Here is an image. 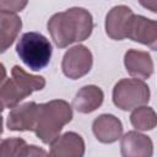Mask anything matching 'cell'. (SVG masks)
<instances>
[{"label":"cell","mask_w":157,"mask_h":157,"mask_svg":"<svg viewBox=\"0 0 157 157\" xmlns=\"http://www.w3.org/2000/svg\"><path fill=\"white\" fill-rule=\"evenodd\" d=\"M48 32L58 48L86 40L93 31V17L83 7H71L54 13L48 23Z\"/></svg>","instance_id":"1"},{"label":"cell","mask_w":157,"mask_h":157,"mask_svg":"<svg viewBox=\"0 0 157 157\" xmlns=\"http://www.w3.org/2000/svg\"><path fill=\"white\" fill-rule=\"evenodd\" d=\"M72 107L64 99H52L38 104L37 120L33 132L45 145H52L63 128L72 120Z\"/></svg>","instance_id":"2"},{"label":"cell","mask_w":157,"mask_h":157,"mask_svg":"<svg viewBox=\"0 0 157 157\" xmlns=\"http://www.w3.org/2000/svg\"><path fill=\"white\" fill-rule=\"evenodd\" d=\"M45 86V78L39 75H31L21 66L11 69V77L1 80L0 98L2 109L15 108L21 101L31 96L34 91H40Z\"/></svg>","instance_id":"3"},{"label":"cell","mask_w":157,"mask_h":157,"mask_svg":"<svg viewBox=\"0 0 157 157\" xmlns=\"http://www.w3.org/2000/svg\"><path fill=\"white\" fill-rule=\"evenodd\" d=\"M16 53L26 66L39 71L49 64L53 48L49 39L42 33L26 32L16 44Z\"/></svg>","instance_id":"4"},{"label":"cell","mask_w":157,"mask_h":157,"mask_svg":"<svg viewBox=\"0 0 157 157\" xmlns=\"http://www.w3.org/2000/svg\"><path fill=\"white\" fill-rule=\"evenodd\" d=\"M113 103L121 110H134L150 101V87L140 78H121L113 88Z\"/></svg>","instance_id":"5"},{"label":"cell","mask_w":157,"mask_h":157,"mask_svg":"<svg viewBox=\"0 0 157 157\" xmlns=\"http://www.w3.org/2000/svg\"><path fill=\"white\" fill-rule=\"evenodd\" d=\"M92 65L93 56L91 50L82 44H77L70 48L64 54L61 61V70L66 77L71 80H77L87 75L91 71Z\"/></svg>","instance_id":"6"},{"label":"cell","mask_w":157,"mask_h":157,"mask_svg":"<svg viewBox=\"0 0 157 157\" xmlns=\"http://www.w3.org/2000/svg\"><path fill=\"white\" fill-rule=\"evenodd\" d=\"M134 15L132 10L126 5H117L112 7L105 16L104 28L107 36L114 40L128 38Z\"/></svg>","instance_id":"7"},{"label":"cell","mask_w":157,"mask_h":157,"mask_svg":"<svg viewBox=\"0 0 157 157\" xmlns=\"http://www.w3.org/2000/svg\"><path fill=\"white\" fill-rule=\"evenodd\" d=\"M38 104L26 102L12 108L7 115L6 125L11 131H33L37 120Z\"/></svg>","instance_id":"8"},{"label":"cell","mask_w":157,"mask_h":157,"mask_svg":"<svg viewBox=\"0 0 157 157\" xmlns=\"http://www.w3.org/2000/svg\"><path fill=\"white\" fill-rule=\"evenodd\" d=\"M128 38L157 52V21L141 15H134Z\"/></svg>","instance_id":"9"},{"label":"cell","mask_w":157,"mask_h":157,"mask_svg":"<svg viewBox=\"0 0 157 157\" xmlns=\"http://www.w3.org/2000/svg\"><path fill=\"white\" fill-rule=\"evenodd\" d=\"M120 153L121 157H152L153 142L147 135L131 130L121 136Z\"/></svg>","instance_id":"10"},{"label":"cell","mask_w":157,"mask_h":157,"mask_svg":"<svg viewBox=\"0 0 157 157\" xmlns=\"http://www.w3.org/2000/svg\"><path fill=\"white\" fill-rule=\"evenodd\" d=\"M85 148L82 136L75 131H67L50 145L49 157H83Z\"/></svg>","instance_id":"11"},{"label":"cell","mask_w":157,"mask_h":157,"mask_svg":"<svg viewBox=\"0 0 157 157\" xmlns=\"http://www.w3.org/2000/svg\"><path fill=\"white\" fill-rule=\"evenodd\" d=\"M92 131L102 144H113L121 139L123 124L113 114H101L92 123Z\"/></svg>","instance_id":"12"},{"label":"cell","mask_w":157,"mask_h":157,"mask_svg":"<svg viewBox=\"0 0 157 157\" xmlns=\"http://www.w3.org/2000/svg\"><path fill=\"white\" fill-rule=\"evenodd\" d=\"M124 65L129 75L135 78L146 80L153 74V61L150 53L129 49L124 55Z\"/></svg>","instance_id":"13"},{"label":"cell","mask_w":157,"mask_h":157,"mask_svg":"<svg viewBox=\"0 0 157 157\" xmlns=\"http://www.w3.org/2000/svg\"><path fill=\"white\" fill-rule=\"evenodd\" d=\"M104 93L101 87L96 85L83 86L77 91L72 101V107L82 114H88L99 108L103 103Z\"/></svg>","instance_id":"14"},{"label":"cell","mask_w":157,"mask_h":157,"mask_svg":"<svg viewBox=\"0 0 157 157\" xmlns=\"http://www.w3.org/2000/svg\"><path fill=\"white\" fill-rule=\"evenodd\" d=\"M21 27H22V21L16 13L2 11V10L0 11V39H1L0 50L1 53L6 52L12 45L18 32L21 31Z\"/></svg>","instance_id":"15"},{"label":"cell","mask_w":157,"mask_h":157,"mask_svg":"<svg viewBox=\"0 0 157 157\" xmlns=\"http://www.w3.org/2000/svg\"><path fill=\"white\" fill-rule=\"evenodd\" d=\"M130 123L136 131H147L157 126V113L148 105L135 108L130 114Z\"/></svg>","instance_id":"16"},{"label":"cell","mask_w":157,"mask_h":157,"mask_svg":"<svg viewBox=\"0 0 157 157\" xmlns=\"http://www.w3.org/2000/svg\"><path fill=\"white\" fill-rule=\"evenodd\" d=\"M27 142L20 137L4 139L1 141V157H20Z\"/></svg>","instance_id":"17"},{"label":"cell","mask_w":157,"mask_h":157,"mask_svg":"<svg viewBox=\"0 0 157 157\" xmlns=\"http://www.w3.org/2000/svg\"><path fill=\"white\" fill-rule=\"evenodd\" d=\"M20 157H49L47 151L37 145H26L21 152Z\"/></svg>","instance_id":"18"},{"label":"cell","mask_w":157,"mask_h":157,"mask_svg":"<svg viewBox=\"0 0 157 157\" xmlns=\"http://www.w3.org/2000/svg\"><path fill=\"white\" fill-rule=\"evenodd\" d=\"M27 5V1H1L0 6L2 11H9L16 13L17 11H21Z\"/></svg>","instance_id":"19"},{"label":"cell","mask_w":157,"mask_h":157,"mask_svg":"<svg viewBox=\"0 0 157 157\" xmlns=\"http://www.w3.org/2000/svg\"><path fill=\"white\" fill-rule=\"evenodd\" d=\"M140 5L148 9L152 12H157V0H148V1H140Z\"/></svg>","instance_id":"20"}]
</instances>
